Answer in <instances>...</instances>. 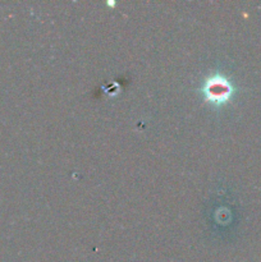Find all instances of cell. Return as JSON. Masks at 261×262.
<instances>
[{"mask_svg": "<svg viewBox=\"0 0 261 262\" xmlns=\"http://www.w3.org/2000/svg\"><path fill=\"white\" fill-rule=\"evenodd\" d=\"M233 92H234V87L230 83L229 79L219 73L211 74L209 78L205 79L202 84V95L210 104H225L233 96Z\"/></svg>", "mask_w": 261, "mask_h": 262, "instance_id": "1", "label": "cell"}]
</instances>
